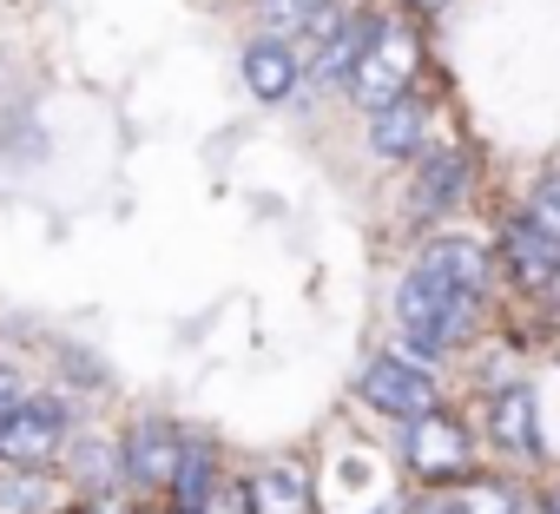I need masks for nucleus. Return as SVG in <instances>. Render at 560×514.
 Here are the masks:
<instances>
[{"mask_svg": "<svg viewBox=\"0 0 560 514\" xmlns=\"http://www.w3.org/2000/svg\"><path fill=\"white\" fill-rule=\"evenodd\" d=\"M481 317H488L481 291H462V284L422 271V265H409L396 278V350H409L422 363H442V357L468 350Z\"/></svg>", "mask_w": 560, "mask_h": 514, "instance_id": "f257e3e1", "label": "nucleus"}, {"mask_svg": "<svg viewBox=\"0 0 560 514\" xmlns=\"http://www.w3.org/2000/svg\"><path fill=\"white\" fill-rule=\"evenodd\" d=\"M357 402H363L370 416H383V422H416V416L442 409V383H435V370H429L422 357H409V350H383V357L363 363V376H357Z\"/></svg>", "mask_w": 560, "mask_h": 514, "instance_id": "f03ea898", "label": "nucleus"}, {"mask_svg": "<svg viewBox=\"0 0 560 514\" xmlns=\"http://www.w3.org/2000/svg\"><path fill=\"white\" fill-rule=\"evenodd\" d=\"M416 60H422L416 34H409L402 21L376 14V34H370V47H363V60H357V73H350V86H343V93H350L363 113H376V106H389V100H402V93H409Z\"/></svg>", "mask_w": 560, "mask_h": 514, "instance_id": "7ed1b4c3", "label": "nucleus"}, {"mask_svg": "<svg viewBox=\"0 0 560 514\" xmlns=\"http://www.w3.org/2000/svg\"><path fill=\"white\" fill-rule=\"evenodd\" d=\"M402 462H409V475L422 488H448V481L475 475V435H468L462 416L429 409V416L402 422Z\"/></svg>", "mask_w": 560, "mask_h": 514, "instance_id": "20e7f679", "label": "nucleus"}, {"mask_svg": "<svg viewBox=\"0 0 560 514\" xmlns=\"http://www.w3.org/2000/svg\"><path fill=\"white\" fill-rule=\"evenodd\" d=\"M73 435V409L67 396H27L14 416H0V462H21V468H54L67 455Z\"/></svg>", "mask_w": 560, "mask_h": 514, "instance_id": "39448f33", "label": "nucleus"}, {"mask_svg": "<svg viewBox=\"0 0 560 514\" xmlns=\"http://www.w3.org/2000/svg\"><path fill=\"white\" fill-rule=\"evenodd\" d=\"M191 435L172 422V416H139L126 435H119V468H126V488H145V494H165L178 462H185Z\"/></svg>", "mask_w": 560, "mask_h": 514, "instance_id": "423d86ee", "label": "nucleus"}, {"mask_svg": "<svg viewBox=\"0 0 560 514\" xmlns=\"http://www.w3.org/2000/svg\"><path fill=\"white\" fill-rule=\"evenodd\" d=\"M237 73H244V86H250V100H264V106H284L304 80H311V67H304V54H298V40L291 34H250L244 40V54H237Z\"/></svg>", "mask_w": 560, "mask_h": 514, "instance_id": "0eeeda50", "label": "nucleus"}, {"mask_svg": "<svg viewBox=\"0 0 560 514\" xmlns=\"http://www.w3.org/2000/svg\"><path fill=\"white\" fill-rule=\"evenodd\" d=\"M553 265H560V237L534 211H508L501 218V271L514 278V291L540 297L547 278H553Z\"/></svg>", "mask_w": 560, "mask_h": 514, "instance_id": "6e6552de", "label": "nucleus"}, {"mask_svg": "<svg viewBox=\"0 0 560 514\" xmlns=\"http://www.w3.org/2000/svg\"><path fill=\"white\" fill-rule=\"evenodd\" d=\"M475 185V152L468 145H429L422 165H416V185H409V218H442L468 198Z\"/></svg>", "mask_w": 560, "mask_h": 514, "instance_id": "1a4fd4ad", "label": "nucleus"}, {"mask_svg": "<svg viewBox=\"0 0 560 514\" xmlns=\"http://www.w3.org/2000/svg\"><path fill=\"white\" fill-rule=\"evenodd\" d=\"M416 265H422V271H435V278H448V284H462V291H481V297H494V250H488L481 237L435 231V237L416 250Z\"/></svg>", "mask_w": 560, "mask_h": 514, "instance_id": "9d476101", "label": "nucleus"}, {"mask_svg": "<svg viewBox=\"0 0 560 514\" xmlns=\"http://www.w3.org/2000/svg\"><path fill=\"white\" fill-rule=\"evenodd\" d=\"M422 152H429V106L416 93H402V100L370 113V159L376 165H409Z\"/></svg>", "mask_w": 560, "mask_h": 514, "instance_id": "9b49d317", "label": "nucleus"}, {"mask_svg": "<svg viewBox=\"0 0 560 514\" xmlns=\"http://www.w3.org/2000/svg\"><path fill=\"white\" fill-rule=\"evenodd\" d=\"M481 422H488L494 455L540 462V409H534V389H521V383L494 389V396H488V409H481Z\"/></svg>", "mask_w": 560, "mask_h": 514, "instance_id": "f8f14e48", "label": "nucleus"}, {"mask_svg": "<svg viewBox=\"0 0 560 514\" xmlns=\"http://www.w3.org/2000/svg\"><path fill=\"white\" fill-rule=\"evenodd\" d=\"M370 34H376V14H343L330 34H317L311 86H324V93H343V86H350V73H357V60H363V47H370Z\"/></svg>", "mask_w": 560, "mask_h": 514, "instance_id": "ddd939ff", "label": "nucleus"}, {"mask_svg": "<svg viewBox=\"0 0 560 514\" xmlns=\"http://www.w3.org/2000/svg\"><path fill=\"white\" fill-rule=\"evenodd\" d=\"M416 514H521V488L514 481H494V475H462L448 488H429L416 501Z\"/></svg>", "mask_w": 560, "mask_h": 514, "instance_id": "4468645a", "label": "nucleus"}, {"mask_svg": "<svg viewBox=\"0 0 560 514\" xmlns=\"http://www.w3.org/2000/svg\"><path fill=\"white\" fill-rule=\"evenodd\" d=\"M250 494H257V514H317V494H311V468L304 462H264L250 475Z\"/></svg>", "mask_w": 560, "mask_h": 514, "instance_id": "2eb2a0df", "label": "nucleus"}, {"mask_svg": "<svg viewBox=\"0 0 560 514\" xmlns=\"http://www.w3.org/2000/svg\"><path fill=\"white\" fill-rule=\"evenodd\" d=\"M54 507H67V488L54 468L0 462V514H54Z\"/></svg>", "mask_w": 560, "mask_h": 514, "instance_id": "dca6fc26", "label": "nucleus"}, {"mask_svg": "<svg viewBox=\"0 0 560 514\" xmlns=\"http://www.w3.org/2000/svg\"><path fill=\"white\" fill-rule=\"evenodd\" d=\"M224 481V462H218V448L211 442H198L191 435V448H185V462H178V475H172V514H198L205 501H211V488Z\"/></svg>", "mask_w": 560, "mask_h": 514, "instance_id": "f3484780", "label": "nucleus"}, {"mask_svg": "<svg viewBox=\"0 0 560 514\" xmlns=\"http://www.w3.org/2000/svg\"><path fill=\"white\" fill-rule=\"evenodd\" d=\"M257 21L270 34H291V40H317L343 21L337 0H257Z\"/></svg>", "mask_w": 560, "mask_h": 514, "instance_id": "a211bd4d", "label": "nucleus"}, {"mask_svg": "<svg viewBox=\"0 0 560 514\" xmlns=\"http://www.w3.org/2000/svg\"><path fill=\"white\" fill-rule=\"evenodd\" d=\"M198 514H257V494H250V481H231V475H224Z\"/></svg>", "mask_w": 560, "mask_h": 514, "instance_id": "6ab92c4d", "label": "nucleus"}, {"mask_svg": "<svg viewBox=\"0 0 560 514\" xmlns=\"http://www.w3.org/2000/svg\"><path fill=\"white\" fill-rule=\"evenodd\" d=\"M527 211H534V218H540V224L560 237V172H540V178H534V191H527Z\"/></svg>", "mask_w": 560, "mask_h": 514, "instance_id": "aec40b11", "label": "nucleus"}, {"mask_svg": "<svg viewBox=\"0 0 560 514\" xmlns=\"http://www.w3.org/2000/svg\"><path fill=\"white\" fill-rule=\"evenodd\" d=\"M27 402V376L21 370H8V363H0V416H14Z\"/></svg>", "mask_w": 560, "mask_h": 514, "instance_id": "412c9836", "label": "nucleus"}, {"mask_svg": "<svg viewBox=\"0 0 560 514\" xmlns=\"http://www.w3.org/2000/svg\"><path fill=\"white\" fill-rule=\"evenodd\" d=\"M540 304H547V311H560V265H553V278H547V291H540Z\"/></svg>", "mask_w": 560, "mask_h": 514, "instance_id": "4be33fe9", "label": "nucleus"}, {"mask_svg": "<svg viewBox=\"0 0 560 514\" xmlns=\"http://www.w3.org/2000/svg\"><path fill=\"white\" fill-rule=\"evenodd\" d=\"M534 514H560V481H553V488L540 494V507H534Z\"/></svg>", "mask_w": 560, "mask_h": 514, "instance_id": "5701e85b", "label": "nucleus"}, {"mask_svg": "<svg viewBox=\"0 0 560 514\" xmlns=\"http://www.w3.org/2000/svg\"><path fill=\"white\" fill-rule=\"evenodd\" d=\"M409 8H416V14H435V8H448V0H409Z\"/></svg>", "mask_w": 560, "mask_h": 514, "instance_id": "b1692460", "label": "nucleus"}, {"mask_svg": "<svg viewBox=\"0 0 560 514\" xmlns=\"http://www.w3.org/2000/svg\"><path fill=\"white\" fill-rule=\"evenodd\" d=\"M376 514H402V507H396V501H383V507H376Z\"/></svg>", "mask_w": 560, "mask_h": 514, "instance_id": "393cba45", "label": "nucleus"}, {"mask_svg": "<svg viewBox=\"0 0 560 514\" xmlns=\"http://www.w3.org/2000/svg\"><path fill=\"white\" fill-rule=\"evenodd\" d=\"M132 514H172V507H132Z\"/></svg>", "mask_w": 560, "mask_h": 514, "instance_id": "a878e982", "label": "nucleus"}, {"mask_svg": "<svg viewBox=\"0 0 560 514\" xmlns=\"http://www.w3.org/2000/svg\"><path fill=\"white\" fill-rule=\"evenodd\" d=\"M54 514H80V507H54Z\"/></svg>", "mask_w": 560, "mask_h": 514, "instance_id": "bb28decb", "label": "nucleus"}]
</instances>
